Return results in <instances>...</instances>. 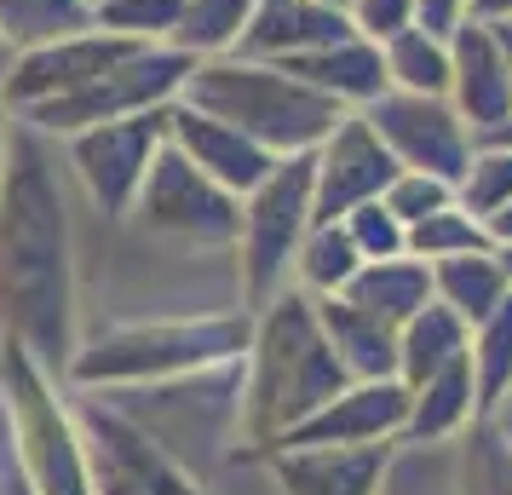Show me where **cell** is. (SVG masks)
I'll use <instances>...</instances> for the list:
<instances>
[{"mask_svg":"<svg viewBox=\"0 0 512 495\" xmlns=\"http://www.w3.org/2000/svg\"><path fill=\"white\" fill-rule=\"evenodd\" d=\"M75 288H70V219L35 139H12L0 173V334L18 340L47 375L75 357Z\"/></svg>","mask_w":512,"mask_h":495,"instance_id":"1","label":"cell"},{"mask_svg":"<svg viewBox=\"0 0 512 495\" xmlns=\"http://www.w3.org/2000/svg\"><path fill=\"white\" fill-rule=\"evenodd\" d=\"M340 386H351L346 363L334 357L317 306L305 288H282L259 311L248 357H242V455H265L288 426L317 415Z\"/></svg>","mask_w":512,"mask_h":495,"instance_id":"2","label":"cell"},{"mask_svg":"<svg viewBox=\"0 0 512 495\" xmlns=\"http://www.w3.org/2000/svg\"><path fill=\"white\" fill-rule=\"evenodd\" d=\"M254 340V317H190V323H127V329H104L93 346L70 357L75 392H110V386H156V380H179L213 363H236L248 357Z\"/></svg>","mask_w":512,"mask_h":495,"instance_id":"3","label":"cell"},{"mask_svg":"<svg viewBox=\"0 0 512 495\" xmlns=\"http://www.w3.org/2000/svg\"><path fill=\"white\" fill-rule=\"evenodd\" d=\"M190 104L208 116L231 121L236 133H248L254 144H265L271 156H300L334 133V121L346 116L340 98L317 93L311 81L288 70H265V64H208V70L185 75Z\"/></svg>","mask_w":512,"mask_h":495,"instance_id":"4","label":"cell"},{"mask_svg":"<svg viewBox=\"0 0 512 495\" xmlns=\"http://www.w3.org/2000/svg\"><path fill=\"white\" fill-rule=\"evenodd\" d=\"M0 409H6V438L24 467L35 495H93V467H87V444L75 409L58 403L52 375L35 357L6 340L0 346Z\"/></svg>","mask_w":512,"mask_h":495,"instance_id":"5","label":"cell"},{"mask_svg":"<svg viewBox=\"0 0 512 495\" xmlns=\"http://www.w3.org/2000/svg\"><path fill=\"white\" fill-rule=\"evenodd\" d=\"M311 167L317 156H277V167L242 196V231H236V271H242V300L248 311H265L288 288L294 254L311 231Z\"/></svg>","mask_w":512,"mask_h":495,"instance_id":"6","label":"cell"},{"mask_svg":"<svg viewBox=\"0 0 512 495\" xmlns=\"http://www.w3.org/2000/svg\"><path fill=\"white\" fill-rule=\"evenodd\" d=\"M139 213L156 236H179L196 248H225L242 231V196L213 185L173 144H156V156H150V173L139 185Z\"/></svg>","mask_w":512,"mask_h":495,"instance_id":"7","label":"cell"},{"mask_svg":"<svg viewBox=\"0 0 512 495\" xmlns=\"http://www.w3.org/2000/svg\"><path fill=\"white\" fill-rule=\"evenodd\" d=\"M363 116H369V127L386 139V150L397 156V167L438 173V179H449V185L466 173L472 150H478L472 127L455 116V104H449V98L397 93V87H386L374 104H363Z\"/></svg>","mask_w":512,"mask_h":495,"instance_id":"8","label":"cell"},{"mask_svg":"<svg viewBox=\"0 0 512 495\" xmlns=\"http://www.w3.org/2000/svg\"><path fill=\"white\" fill-rule=\"evenodd\" d=\"M190 58L185 52H133V58H121L116 70H104L98 81L87 87H75V93H58V98H41L29 116L52 127V133H81V127H98V121H121V116H139L144 104H156L167 98L179 81H185Z\"/></svg>","mask_w":512,"mask_h":495,"instance_id":"9","label":"cell"},{"mask_svg":"<svg viewBox=\"0 0 512 495\" xmlns=\"http://www.w3.org/2000/svg\"><path fill=\"white\" fill-rule=\"evenodd\" d=\"M311 167V225H334L351 208L374 202L380 190L397 179V156L386 150V139L369 127V116H340Z\"/></svg>","mask_w":512,"mask_h":495,"instance_id":"10","label":"cell"},{"mask_svg":"<svg viewBox=\"0 0 512 495\" xmlns=\"http://www.w3.org/2000/svg\"><path fill=\"white\" fill-rule=\"evenodd\" d=\"M167 139V110L156 116H121V121H98L75 139V167L93 190V202L104 213H127L133 196H139L144 173H150V156L156 144Z\"/></svg>","mask_w":512,"mask_h":495,"instance_id":"11","label":"cell"},{"mask_svg":"<svg viewBox=\"0 0 512 495\" xmlns=\"http://www.w3.org/2000/svg\"><path fill=\"white\" fill-rule=\"evenodd\" d=\"M409 415V386L397 375L386 380H351L334 398L305 415L300 426H288L271 449H311V444H397Z\"/></svg>","mask_w":512,"mask_h":495,"instance_id":"12","label":"cell"},{"mask_svg":"<svg viewBox=\"0 0 512 495\" xmlns=\"http://www.w3.org/2000/svg\"><path fill=\"white\" fill-rule=\"evenodd\" d=\"M449 104L472 127V139L512 121V70L501 58L495 24H484V18H461L449 35Z\"/></svg>","mask_w":512,"mask_h":495,"instance_id":"13","label":"cell"},{"mask_svg":"<svg viewBox=\"0 0 512 495\" xmlns=\"http://www.w3.org/2000/svg\"><path fill=\"white\" fill-rule=\"evenodd\" d=\"M397 444H311V449H265L282 495H380Z\"/></svg>","mask_w":512,"mask_h":495,"instance_id":"14","label":"cell"},{"mask_svg":"<svg viewBox=\"0 0 512 495\" xmlns=\"http://www.w3.org/2000/svg\"><path fill=\"white\" fill-rule=\"evenodd\" d=\"M75 426H81L87 444H98L133 484H139V495H208L185 461H173L150 432H139L127 415H116L98 392H81V398H75Z\"/></svg>","mask_w":512,"mask_h":495,"instance_id":"15","label":"cell"},{"mask_svg":"<svg viewBox=\"0 0 512 495\" xmlns=\"http://www.w3.org/2000/svg\"><path fill=\"white\" fill-rule=\"evenodd\" d=\"M167 144L185 150L190 162L202 167L213 185H225L231 196H248V190L277 167V156H271L265 144H254L248 133H236L231 121L208 116V110H196V104L167 110Z\"/></svg>","mask_w":512,"mask_h":495,"instance_id":"16","label":"cell"},{"mask_svg":"<svg viewBox=\"0 0 512 495\" xmlns=\"http://www.w3.org/2000/svg\"><path fill=\"white\" fill-rule=\"evenodd\" d=\"M357 35L346 6L328 0H254L248 24H242V58H294V52H317Z\"/></svg>","mask_w":512,"mask_h":495,"instance_id":"17","label":"cell"},{"mask_svg":"<svg viewBox=\"0 0 512 495\" xmlns=\"http://www.w3.org/2000/svg\"><path fill=\"white\" fill-rule=\"evenodd\" d=\"M277 70L300 75V81H311L317 93L340 98V104H374V98L392 87V81H386L380 47L363 41V35H346V41L317 47V52H294V58H282Z\"/></svg>","mask_w":512,"mask_h":495,"instance_id":"18","label":"cell"},{"mask_svg":"<svg viewBox=\"0 0 512 495\" xmlns=\"http://www.w3.org/2000/svg\"><path fill=\"white\" fill-rule=\"evenodd\" d=\"M317 323H323L334 357L346 363L351 380H386L397 375V329L380 323L374 311L351 306L346 294H317Z\"/></svg>","mask_w":512,"mask_h":495,"instance_id":"19","label":"cell"},{"mask_svg":"<svg viewBox=\"0 0 512 495\" xmlns=\"http://www.w3.org/2000/svg\"><path fill=\"white\" fill-rule=\"evenodd\" d=\"M478 421V398H472V363L455 357L449 369L426 375L420 386H409V415H403V432H397V449L415 444H443L466 426Z\"/></svg>","mask_w":512,"mask_h":495,"instance_id":"20","label":"cell"},{"mask_svg":"<svg viewBox=\"0 0 512 495\" xmlns=\"http://www.w3.org/2000/svg\"><path fill=\"white\" fill-rule=\"evenodd\" d=\"M121 58H133V41H58V47L35 52L24 70L12 75V98H58V93H75L98 81L104 70H116Z\"/></svg>","mask_w":512,"mask_h":495,"instance_id":"21","label":"cell"},{"mask_svg":"<svg viewBox=\"0 0 512 495\" xmlns=\"http://www.w3.org/2000/svg\"><path fill=\"white\" fill-rule=\"evenodd\" d=\"M346 300L374 311L380 323L403 329V323L432 300V265L409 260V254H397V260H369V265H357V277L346 283Z\"/></svg>","mask_w":512,"mask_h":495,"instance_id":"22","label":"cell"},{"mask_svg":"<svg viewBox=\"0 0 512 495\" xmlns=\"http://www.w3.org/2000/svg\"><path fill=\"white\" fill-rule=\"evenodd\" d=\"M507 294H512V283H507V265H501V254H495V248L455 254V260L432 265V300H443V306L455 311L466 329H478L489 311L507 300Z\"/></svg>","mask_w":512,"mask_h":495,"instance_id":"23","label":"cell"},{"mask_svg":"<svg viewBox=\"0 0 512 495\" xmlns=\"http://www.w3.org/2000/svg\"><path fill=\"white\" fill-rule=\"evenodd\" d=\"M466 340H472V329H466L461 317L443 306V300H426L397 329V380L403 386H420L426 375H438L455 357H466Z\"/></svg>","mask_w":512,"mask_h":495,"instance_id":"24","label":"cell"},{"mask_svg":"<svg viewBox=\"0 0 512 495\" xmlns=\"http://www.w3.org/2000/svg\"><path fill=\"white\" fill-rule=\"evenodd\" d=\"M386 58V81L397 93H426V98H449V41L432 29H397L392 41H380Z\"/></svg>","mask_w":512,"mask_h":495,"instance_id":"25","label":"cell"},{"mask_svg":"<svg viewBox=\"0 0 512 495\" xmlns=\"http://www.w3.org/2000/svg\"><path fill=\"white\" fill-rule=\"evenodd\" d=\"M466 363H472V398H478V421L495 415V403L512 392V294L489 311L466 340Z\"/></svg>","mask_w":512,"mask_h":495,"instance_id":"26","label":"cell"},{"mask_svg":"<svg viewBox=\"0 0 512 495\" xmlns=\"http://www.w3.org/2000/svg\"><path fill=\"white\" fill-rule=\"evenodd\" d=\"M357 265H363V254L351 248L346 225L334 219V225H311L305 231L300 254H294V277L317 300V294H346V283L357 277Z\"/></svg>","mask_w":512,"mask_h":495,"instance_id":"27","label":"cell"},{"mask_svg":"<svg viewBox=\"0 0 512 495\" xmlns=\"http://www.w3.org/2000/svg\"><path fill=\"white\" fill-rule=\"evenodd\" d=\"M478 248H495L484 231V219H472V213L461 208V202H449V208L426 213V219H415V225H403V254L409 260H455V254H478Z\"/></svg>","mask_w":512,"mask_h":495,"instance_id":"28","label":"cell"},{"mask_svg":"<svg viewBox=\"0 0 512 495\" xmlns=\"http://www.w3.org/2000/svg\"><path fill=\"white\" fill-rule=\"evenodd\" d=\"M455 202H461L472 219H489L495 208H507L512 202V144L478 139L466 173L455 179Z\"/></svg>","mask_w":512,"mask_h":495,"instance_id":"29","label":"cell"},{"mask_svg":"<svg viewBox=\"0 0 512 495\" xmlns=\"http://www.w3.org/2000/svg\"><path fill=\"white\" fill-rule=\"evenodd\" d=\"M461 495H512V444L489 421L466 426V444H461Z\"/></svg>","mask_w":512,"mask_h":495,"instance_id":"30","label":"cell"},{"mask_svg":"<svg viewBox=\"0 0 512 495\" xmlns=\"http://www.w3.org/2000/svg\"><path fill=\"white\" fill-rule=\"evenodd\" d=\"M248 12H254V0H185V12H179V41L185 47H225L242 35L248 24Z\"/></svg>","mask_w":512,"mask_h":495,"instance_id":"31","label":"cell"},{"mask_svg":"<svg viewBox=\"0 0 512 495\" xmlns=\"http://www.w3.org/2000/svg\"><path fill=\"white\" fill-rule=\"evenodd\" d=\"M0 24L6 35H47V41H64L70 29H81V0H0Z\"/></svg>","mask_w":512,"mask_h":495,"instance_id":"32","label":"cell"},{"mask_svg":"<svg viewBox=\"0 0 512 495\" xmlns=\"http://www.w3.org/2000/svg\"><path fill=\"white\" fill-rule=\"evenodd\" d=\"M340 225H346L351 248L363 254V265H369V260H397V254H403V219H397L380 196L363 202V208H351Z\"/></svg>","mask_w":512,"mask_h":495,"instance_id":"33","label":"cell"},{"mask_svg":"<svg viewBox=\"0 0 512 495\" xmlns=\"http://www.w3.org/2000/svg\"><path fill=\"white\" fill-rule=\"evenodd\" d=\"M380 202L403 219V225H415V219H426V213H438L455 202V185L449 179H438V173H415V167H397V179L386 190H380Z\"/></svg>","mask_w":512,"mask_h":495,"instance_id":"34","label":"cell"},{"mask_svg":"<svg viewBox=\"0 0 512 495\" xmlns=\"http://www.w3.org/2000/svg\"><path fill=\"white\" fill-rule=\"evenodd\" d=\"M346 18L363 41H392L397 29L415 24V0H346Z\"/></svg>","mask_w":512,"mask_h":495,"instance_id":"35","label":"cell"},{"mask_svg":"<svg viewBox=\"0 0 512 495\" xmlns=\"http://www.w3.org/2000/svg\"><path fill=\"white\" fill-rule=\"evenodd\" d=\"M179 12H185V0H110L104 6V18L121 29H179Z\"/></svg>","mask_w":512,"mask_h":495,"instance_id":"36","label":"cell"},{"mask_svg":"<svg viewBox=\"0 0 512 495\" xmlns=\"http://www.w3.org/2000/svg\"><path fill=\"white\" fill-rule=\"evenodd\" d=\"M81 444H87V438H81ZM87 467H93V495H139V484H133L98 444H87Z\"/></svg>","mask_w":512,"mask_h":495,"instance_id":"37","label":"cell"},{"mask_svg":"<svg viewBox=\"0 0 512 495\" xmlns=\"http://www.w3.org/2000/svg\"><path fill=\"white\" fill-rule=\"evenodd\" d=\"M466 18V0H415V24L432 29V35H455V24Z\"/></svg>","mask_w":512,"mask_h":495,"instance_id":"38","label":"cell"},{"mask_svg":"<svg viewBox=\"0 0 512 495\" xmlns=\"http://www.w3.org/2000/svg\"><path fill=\"white\" fill-rule=\"evenodd\" d=\"M0 495H35L24 467H18V455H0Z\"/></svg>","mask_w":512,"mask_h":495,"instance_id":"39","label":"cell"},{"mask_svg":"<svg viewBox=\"0 0 512 495\" xmlns=\"http://www.w3.org/2000/svg\"><path fill=\"white\" fill-rule=\"evenodd\" d=\"M484 231H489V242H495V248H512V202L507 208H495L484 219Z\"/></svg>","mask_w":512,"mask_h":495,"instance_id":"40","label":"cell"},{"mask_svg":"<svg viewBox=\"0 0 512 495\" xmlns=\"http://www.w3.org/2000/svg\"><path fill=\"white\" fill-rule=\"evenodd\" d=\"M466 18H484V24H501V18H512V0H466Z\"/></svg>","mask_w":512,"mask_h":495,"instance_id":"41","label":"cell"},{"mask_svg":"<svg viewBox=\"0 0 512 495\" xmlns=\"http://www.w3.org/2000/svg\"><path fill=\"white\" fill-rule=\"evenodd\" d=\"M489 426H495V432H501V438L512 444V392H507L501 403H495V415H489Z\"/></svg>","mask_w":512,"mask_h":495,"instance_id":"42","label":"cell"},{"mask_svg":"<svg viewBox=\"0 0 512 495\" xmlns=\"http://www.w3.org/2000/svg\"><path fill=\"white\" fill-rule=\"evenodd\" d=\"M495 41H501V58H507V70H512V18L495 24Z\"/></svg>","mask_w":512,"mask_h":495,"instance_id":"43","label":"cell"},{"mask_svg":"<svg viewBox=\"0 0 512 495\" xmlns=\"http://www.w3.org/2000/svg\"><path fill=\"white\" fill-rule=\"evenodd\" d=\"M484 139H495V144H512V121H501L495 133H484Z\"/></svg>","mask_w":512,"mask_h":495,"instance_id":"44","label":"cell"},{"mask_svg":"<svg viewBox=\"0 0 512 495\" xmlns=\"http://www.w3.org/2000/svg\"><path fill=\"white\" fill-rule=\"evenodd\" d=\"M501 254V265H507V283H512V248H495Z\"/></svg>","mask_w":512,"mask_h":495,"instance_id":"45","label":"cell"},{"mask_svg":"<svg viewBox=\"0 0 512 495\" xmlns=\"http://www.w3.org/2000/svg\"><path fill=\"white\" fill-rule=\"evenodd\" d=\"M0 64H6V47H0Z\"/></svg>","mask_w":512,"mask_h":495,"instance_id":"46","label":"cell"}]
</instances>
